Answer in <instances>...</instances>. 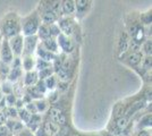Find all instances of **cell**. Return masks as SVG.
Wrapping results in <instances>:
<instances>
[{
    "instance_id": "6da1fadb",
    "label": "cell",
    "mask_w": 152,
    "mask_h": 136,
    "mask_svg": "<svg viewBox=\"0 0 152 136\" xmlns=\"http://www.w3.org/2000/svg\"><path fill=\"white\" fill-rule=\"evenodd\" d=\"M4 34L8 38H14L16 36L19 32V24L18 22L14 18H9L4 23Z\"/></svg>"
},
{
    "instance_id": "7a4b0ae2",
    "label": "cell",
    "mask_w": 152,
    "mask_h": 136,
    "mask_svg": "<svg viewBox=\"0 0 152 136\" xmlns=\"http://www.w3.org/2000/svg\"><path fill=\"white\" fill-rule=\"evenodd\" d=\"M38 30H39V20L37 16L30 17V18L24 23V25H23L24 34L27 35V36L34 35V33L37 32Z\"/></svg>"
},
{
    "instance_id": "3957f363",
    "label": "cell",
    "mask_w": 152,
    "mask_h": 136,
    "mask_svg": "<svg viewBox=\"0 0 152 136\" xmlns=\"http://www.w3.org/2000/svg\"><path fill=\"white\" fill-rule=\"evenodd\" d=\"M49 113H50L51 121H53L58 126L59 125H65V123H66V116L64 115L61 110H59L57 108H51Z\"/></svg>"
},
{
    "instance_id": "277c9868",
    "label": "cell",
    "mask_w": 152,
    "mask_h": 136,
    "mask_svg": "<svg viewBox=\"0 0 152 136\" xmlns=\"http://www.w3.org/2000/svg\"><path fill=\"white\" fill-rule=\"evenodd\" d=\"M0 56H1V59H2V63L6 64V65L13 60V52H12V49L9 47V42H7V41L2 42V48H1Z\"/></svg>"
},
{
    "instance_id": "5b68a950",
    "label": "cell",
    "mask_w": 152,
    "mask_h": 136,
    "mask_svg": "<svg viewBox=\"0 0 152 136\" xmlns=\"http://www.w3.org/2000/svg\"><path fill=\"white\" fill-rule=\"evenodd\" d=\"M9 47L12 49V52H15L16 55H20L22 52V48H23V38L20 35H16L13 39L10 40Z\"/></svg>"
},
{
    "instance_id": "8992f818",
    "label": "cell",
    "mask_w": 152,
    "mask_h": 136,
    "mask_svg": "<svg viewBox=\"0 0 152 136\" xmlns=\"http://www.w3.org/2000/svg\"><path fill=\"white\" fill-rule=\"evenodd\" d=\"M58 42H59V45L61 47V49H63L65 52H72L73 51L74 45H73L72 41H70L66 35H64V34H59V35H58Z\"/></svg>"
},
{
    "instance_id": "52a82bcc",
    "label": "cell",
    "mask_w": 152,
    "mask_h": 136,
    "mask_svg": "<svg viewBox=\"0 0 152 136\" xmlns=\"http://www.w3.org/2000/svg\"><path fill=\"white\" fill-rule=\"evenodd\" d=\"M42 130H43V133H45V135L55 136L59 133V126L56 125L53 121L48 120V121H45V126H43V129Z\"/></svg>"
},
{
    "instance_id": "ba28073f",
    "label": "cell",
    "mask_w": 152,
    "mask_h": 136,
    "mask_svg": "<svg viewBox=\"0 0 152 136\" xmlns=\"http://www.w3.org/2000/svg\"><path fill=\"white\" fill-rule=\"evenodd\" d=\"M59 26L66 35H70L74 31V23L70 18H64L59 22Z\"/></svg>"
},
{
    "instance_id": "9c48e42d",
    "label": "cell",
    "mask_w": 152,
    "mask_h": 136,
    "mask_svg": "<svg viewBox=\"0 0 152 136\" xmlns=\"http://www.w3.org/2000/svg\"><path fill=\"white\" fill-rule=\"evenodd\" d=\"M90 1H86V0H77L75 2V7H76V13L78 16H83L84 14L86 13V10L90 8Z\"/></svg>"
},
{
    "instance_id": "30bf717a",
    "label": "cell",
    "mask_w": 152,
    "mask_h": 136,
    "mask_svg": "<svg viewBox=\"0 0 152 136\" xmlns=\"http://www.w3.org/2000/svg\"><path fill=\"white\" fill-rule=\"evenodd\" d=\"M25 55H31L33 50H34V48H35V45H37V38L34 36V35H32V36H27L25 40Z\"/></svg>"
},
{
    "instance_id": "8fae6325",
    "label": "cell",
    "mask_w": 152,
    "mask_h": 136,
    "mask_svg": "<svg viewBox=\"0 0 152 136\" xmlns=\"http://www.w3.org/2000/svg\"><path fill=\"white\" fill-rule=\"evenodd\" d=\"M38 55L40 56V59H41V60H45V61H48V63H49L50 60H52V59H55V55L49 52L48 50L43 49L41 45H39V48H38Z\"/></svg>"
},
{
    "instance_id": "7c38bea8",
    "label": "cell",
    "mask_w": 152,
    "mask_h": 136,
    "mask_svg": "<svg viewBox=\"0 0 152 136\" xmlns=\"http://www.w3.org/2000/svg\"><path fill=\"white\" fill-rule=\"evenodd\" d=\"M43 44L45 47V50H48L49 52H56L57 51V42L53 40V38H48L45 40Z\"/></svg>"
},
{
    "instance_id": "4fadbf2b",
    "label": "cell",
    "mask_w": 152,
    "mask_h": 136,
    "mask_svg": "<svg viewBox=\"0 0 152 136\" xmlns=\"http://www.w3.org/2000/svg\"><path fill=\"white\" fill-rule=\"evenodd\" d=\"M61 10L64 14H70L75 10V2L68 0V1H64L61 5Z\"/></svg>"
},
{
    "instance_id": "5bb4252c",
    "label": "cell",
    "mask_w": 152,
    "mask_h": 136,
    "mask_svg": "<svg viewBox=\"0 0 152 136\" xmlns=\"http://www.w3.org/2000/svg\"><path fill=\"white\" fill-rule=\"evenodd\" d=\"M42 20L45 23L47 24H52L55 20H57V15L56 13H53V12H50V10H45V14H43V16H42Z\"/></svg>"
},
{
    "instance_id": "9a60e30c",
    "label": "cell",
    "mask_w": 152,
    "mask_h": 136,
    "mask_svg": "<svg viewBox=\"0 0 152 136\" xmlns=\"http://www.w3.org/2000/svg\"><path fill=\"white\" fill-rule=\"evenodd\" d=\"M141 59H142V53H141L140 51H135L129 56V58H128V63H129V65L135 66V65H137L140 61H141Z\"/></svg>"
},
{
    "instance_id": "2e32d148",
    "label": "cell",
    "mask_w": 152,
    "mask_h": 136,
    "mask_svg": "<svg viewBox=\"0 0 152 136\" xmlns=\"http://www.w3.org/2000/svg\"><path fill=\"white\" fill-rule=\"evenodd\" d=\"M40 121H41V118H40V116H38V115H32L27 124H28V126L32 128V130H35L39 127V124H40Z\"/></svg>"
},
{
    "instance_id": "e0dca14e",
    "label": "cell",
    "mask_w": 152,
    "mask_h": 136,
    "mask_svg": "<svg viewBox=\"0 0 152 136\" xmlns=\"http://www.w3.org/2000/svg\"><path fill=\"white\" fill-rule=\"evenodd\" d=\"M38 81V75L35 71H32V73H27L25 77V84L26 85H33L37 83Z\"/></svg>"
},
{
    "instance_id": "ac0fdd59",
    "label": "cell",
    "mask_w": 152,
    "mask_h": 136,
    "mask_svg": "<svg viewBox=\"0 0 152 136\" xmlns=\"http://www.w3.org/2000/svg\"><path fill=\"white\" fill-rule=\"evenodd\" d=\"M7 128L10 132H18L23 128V125L18 121H8L7 124Z\"/></svg>"
},
{
    "instance_id": "d6986e66",
    "label": "cell",
    "mask_w": 152,
    "mask_h": 136,
    "mask_svg": "<svg viewBox=\"0 0 152 136\" xmlns=\"http://www.w3.org/2000/svg\"><path fill=\"white\" fill-rule=\"evenodd\" d=\"M128 48V38H127L126 34H123L121 35V42H119V51L125 52Z\"/></svg>"
},
{
    "instance_id": "ffe728a7",
    "label": "cell",
    "mask_w": 152,
    "mask_h": 136,
    "mask_svg": "<svg viewBox=\"0 0 152 136\" xmlns=\"http://www.w3.org/2000/svg\"><path fill=\"white\" fill-rule=\"evenodd\" d=\"M20 76V68L19 67H13V69L9 71V75H8V77L10 81H16L17 78Z\"/></svg>"
},
{
    "instance_id": "44dd1931",
    "label": "cell",
    "mask_w": 152,
    "mask_h": 136,
    "mask_svg": "<svg viewBox=\"0 0 152 136\" xmlns=\"http://www.w3.org/2000/svg\"><path fill=\"white\" fill-rule=\"evenodd\" d=\"M39 34H40V38H42L43 40L51 38L50 34H49V31H48V27L45 25L39 26Z\"/></svg>"
},
{
    "instance_id": "7402d4cb",
    "label": "cell",
    "mask_w": 152,
    "mask_h": 136,
    "mask_svg": "<svg viewBox=\"0 0 152 136\" xmlns=\"http://www.w3.org/2000/svg\"><path fill=\"white\" fill-rule=\"evenodd\" d=\"M9 71H9V67H8L6 64L2 63V64L0 65V77L2 78V79L5 77H7V75H9Z\"/></svg>"
},
{
    "instance_id": "603a6c76",
    "label": "cell",
    "mask_w": 152,
    "mask_h": 136,
    "mask_svg": "<svg viewBox=\"0 0 152 136\" xmlns=\"http://www.w3.org/2000/svg\"><path fill=\"white\" fill-rule=\"evenodd\" d=\"M48 31H49V34L50 36H58L60 34V31H59V27L53 24H51L50 27H48Z\"/></svg>"
},
{
    "instance_id": "cb8c5ba5",
    "label": "cell",
    "mask_w": 152,
    "mask_h": 136,
    "mask_svg": "<svg viewBox=\"0 0 152 136\" xmlns=\"http://www.w3.org/2000/svg\"><path fill=\"white\" fill-rule=\"evenodd\" d=\"M33 65H34V61H33V59L31 57H27V58L24 59V61H23V66H24V68H25L26 71H30L33 68Z\"/></svg>"
},
{
    "instance_id": "d4e9b609",
    "label": "cell",
    "mask_w": 152,
    "mask_h": 136,
    "mask_svg": "<svg viewBox=\"0 0 152 136\" xmlns=\"http://www.w3.org/2000/svg\"><path fill=\"white\" fill-rule=\"evenodd\" d=\"M45 86L48 89L52 90L56 86V78L53 77V76H49V77L47 78V81H45Z\"/></svg>"
},
{
    "instance_id": "484cf974",
    "label": "cell",
    "mask_w": 152,
    "mask_h": 136,
    "mask_svg": "<svg viewBox=\"0 0 152 136\" xmlns=\"http://www.w3.org/2000/svg\"><path fill=\"white\" fill-rule=\"evenodd\" d=\"M52 71H53V69H52L51 67H48V68H45V69H43V71H40V77H41V79L45 77H49V76H51Z\"/></svg>"
},
{
    "instance_id": "4316f807",
    "label": "cell",
    "mask_w": 152,
    "mask_h": 136,
    "mask_svg": "<svg viewBox=\"0 0 152 136\" xmlns=\"http://www.w3.org/2000/svg\"><path fill=\"white\" fill-rule=\"evenodd\" d=\"M19 117L25 121V123H28V120H30V118H31V113H28L26 109H22V110L19 111Z\"/></svg>"
},
{
    "instance_id": "83f0119b",
    "label": "cell",
    "mask_w": 152,
    "mask_h": 136,
    "mask_svg": "<svg viewBox=\"0 0 152 136\" xmlns=\"http://www.w3.org/2000/svg\"><path fill=\"white\" fill-rule=\"evenodd\" d=\"M127 125V118H119V119H117V121H116V126L119 128V129H123V128H125Z\"/></svg>"
},
{
    "instance_id": "f1b7e54d",
    "label": "cell",
    "mask_w": 152,
    "mask_h": 136,
    "mask_svg": "<svg viewBox=\"0 0 152 136\" xmlns=\"http://www.w3.org/2000/svg\"><path fill=\"white\" fill-rule=\"evenodd\" d=\"M37 66H38V69H39V71H43V69L48 68V67H51L50 64H49L48 61L41 60V59H39V61H38V64H37Z\"/></svg>"
},
{
    "instance_id": "f546056e",
    "label": "cell",
    "mask_w": 152,
    "mask_h": 136,
    "mask_svg": "<svg viewBox=\"0 0 152 136\" xmlns=\"http://www.w3.org/2000/svg\"><path fill=\"white\" fill-rule=\"evenodd\" d=\"M28 93L31 94L32 97H37V99H40V97H42L41 95V93L37 90V87H32V89H28Z\"/></svg>"
},
{
    "instance_id": "4dcf8cb0",
    "label": "cell",
    "mask_w": 152,
    "mask_h": 136,
    "mask_svg": "<svg viewBox=\"0 0 152 136\" xmlns=\"http://www.w3.org/2000/svg\"><path fill=\"white\" fill-rule=\"evenodd\" d=\"M26 111H27L28 113H31V115H35L38 110H37V107H35L34 103H28L27 107H26Z\"/></svg>"
},
{
    "instance_id": "1f68e13d",
    "label": "cell",
    "mask_w": 152,
    "mask_h": 136,
    "mask_svg": "<svg viewBox=\"0 0 152 136\" xmlns=\"http://www.w3.org/2000/svg\"><path fill=\"white\" fill-rule=\"evenodd\" d=\"M35 107H37V110L38 111H45V101H38L35 103Z\"/></svg>"
},
{
    "instance_id": "d6a6232c",
    "label": "cell",
    "mask_w": 152,
    "mask_h": 136,
    "mask_svg": "<svg viewBox=\"0 0 152 136\" xmlns=\"http://www.w3.org/2000/svg\"><path fill=\"white\" fill-rule=\"evenodd\" d=\"M151 48H152L151 41H146L145 44H144V51H145L146 55H151Z\"/></svg>"
},
{
    "instance_id": "836d02e7",
    "label": "cell",
    "mask_w": 152,
    "mask_h": 136,
    "mask_svg": "<svg viewBox=\"0 0 152 136\" xmlns=\"http://www.w3.org/2000/svg\"><path fill=\"white\" fill-rule=\"evenodd\" d=\"M37 90L42 94V93H45V83L41 81V82H39L38 83V86H37Z\"/></svg>"
},
{
    "instance_id": "e575fe53",
    "label": "cell",
    "mask_w": 152,
    "mask_h": 136,
    "mask_svg": "<svg viewBox=\"0 0 152 136\" xmlns=\"http://www.w3.org/2000/svg\"><path fill=\"white\" fill-rule=\"evenodd\" d=\"M142 123H143L144 126H150L151 125V115H148V116L144 117L142 119Z\"/></svg>"
},
{
    "instance_id": "d590c367",
    "label": "cell",
    "mask_w": 152,
    "mask_h": 136,
    "mask_svg": "<svg viewBox=\"0 0 152 136\" xmlns=\"http://www.w3.org/2000/svg\"><path fill=\"white\" fill-rule=\"evenodd\" d=\"M9 135V130L5 126H0V136H8Z\"/></svg>"
},
{
    "instance_id": "8d00e7d4",
    "label": "cell",
    "mask_w": 152,
    "mask_h": 136,
    "mask_svg": "<svg viewBox=\"0 0 152 136\" xmlns=\"http://www.w3.org/2000/svg\"><path fill=\"white\" fill-rule=\"evenodd\" d=\"M6 100H7V102H8V104H10V105H13V104L15 103V101H16L14 94H8V97H6Z\"/></svg>"
},
{
    "instance_id": "74e56055",
    "label": "cell",
    "mask_w": 152,
    "mask_h": 136,
    "mask_svg": "<svg viewBox=\"0 0 152 136\" xmlns=\"http://www.w3.org/2000/svg\"><path fill=\"white\" fill-rule=\"evenodd\" d=\"M143 22H144V24H150L151 23V14L146 13V15L142 18Z\"/></svg>"
},
{
    "instance_id": "f35d334b",
    "label": "cell",
    "mask_w": 152,
    "mask_h": 136,
    "mask_svg": "<svg viewBox=\"0 0 152 136\" xmlns=\"http://www.w3.org/2000/svg\"><path fill=\"white\" fill-rule=\"evenodd\" d=\"M144 68H151V57H148L145 58V61H144Z\"/></svg>"
},
{
    "instance_id": "ab89813d",
    "label": "cell",
    "mask_w": 152,
    "mask_h": 136,
    "mask_svg": "<svg viewBox=\"0 0 152 136\" xmlns=\"http://www.w3.org/2000/svg\"><path fill=\"white\" fill-rule=\"evenodd\" d=\"M2 90H4V92H6V93H8V94H10V92H12V87H10L8 84H4L2 85Z\"/></svg>"
},
{
    "instance_id": "60d3db41",
    "label": "cell",
    "mask_w": 152,
    "mask_h": 136,
    "mask_svg": "<svg viewBox=\"0 0 152 136\" xmlns=\"http://www.w3.org/2000/svg\"><path fill=\"white\" fill-rule=\"evenodd\" d=\"M18 136H33V135H32V133L30 130H23V132H20V134H18Z\"/></svg>"
},
{
    "instance_id": "b9f144b4",
    "label": "cell",
    "mask_w": 152,
    "mask_h": 136,
    "mask_svg": "<svg viewBox=\"0 0 152 136\" xmlns=\"http://www.w3.org/2000/svg\"><path fill=\"white\" fill-rule=\"evenodd\" d=\"M7 112H9V113H8L9 116H12V117H15V116H16V110H15V109H13V108L8 109V110H7Z\"/></svg>"
},
{
    "instance_id": "7bdbcfd3",
    "label": "cell",
    "mask_w": 152,
    "mask_h": 136,
    "mask_svg": "<svg viewBox=\"0 0 152 136\" xmlns=\"http://www.w3.org/2000/svg\"><path fill=\"white\" fill-rule=\"evenodd\" d=\"M59 86H60V90H65L66 86H67V83H66V82H65V83H64V82H60V83H59Z\"/></svg>"
},
{
    "instance_id": "ee69618b",
    "label": "cell",
    "mask_w": 152,
    "mask_h": 136,
    "mask_svg": "<svg viewBox=\"0 0 152 136\" xmlns=\"http://www.w3.org/2000/svg\"><path fill=\"white\" fill-rule=\"evenodd\" d=\"M139 136H149V132H146V130H141Z\"/></svg>"
},
{
    "instance_id": "f6af8a7d",
    "label": "cell",
    "mask_w": 152,
    "mask_h": 136,
    "mask_svg": "<svg viewBox=\"0 0 152 136\" xmlns=\"http://www.w3.org/2000/svg\"><path fill=\"white\" fill-rule=\"evenodd\" d=\"M0 99H1V93H0Z\"/></svg>"
},
{
    "instance_id": "bcb514c9",
    "label": "cell",
    "mask_w": 152,
    "mask_h": 136,
    "mask_svg": "<svg viewBox=\"0 0 152 136\" xmlns=\"http://www.w3.org/2000/svg\"><path fill=\"white\" fill-rule=\"evenodd\" d=\"M0 124H1V123H0Z\"/></svg>"
}]
</instances>
